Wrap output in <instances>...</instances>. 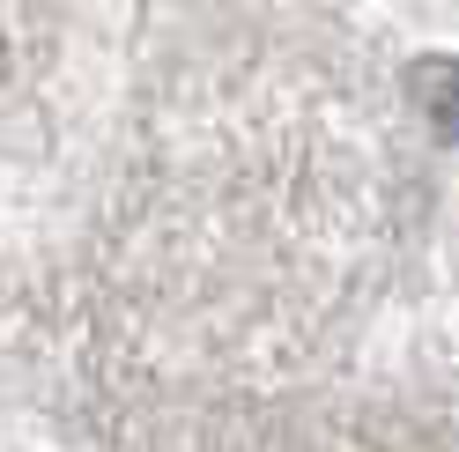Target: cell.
<instances>
[{
  "label": "cell",
  "mask_w": 459,
  "mask_h": 452,
  "mask_svg": "<svg viewBox=\"0 0 459 452\" xmlns=\"http://www.w3.org/2000/svg\"><path fill=\"white\" fill-rule=\"evenodd\" d=\"M400 90L415 97V111L429 119V134L459 156V60H452V52H415L408 74H400Z\"/></svg>",
  "instance_id": "1"
}]
</instances>
